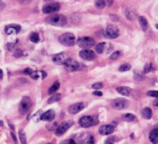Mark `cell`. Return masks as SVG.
<instances>
[{
  "label": "cell",
  "instance_id": "d590c367",
  "mask_svg": "<svg viewBox=\"0 0 158 144\" xmlns=\"http://www.w3.org/2000/svg\"><path fill=\"white\" fill-rule=\"evenodd\" d=\"M23 55V52L21 49H16L15 51V57H20Z\"/></svg>",
  "mask_w": 158,
  "mask_h": 144
},
{
  "label": "cell",
  "instance_id": "ffe728a7",
  "mask_svg": "<svg viewBox=\"0 0 158 144\" xmlns=\"http://www.w3.org/2000/svg\"><path fill=\"white\" fill-rule=\"evenodd\" d=\"M23 73H24L25 74H27V75L31 76V77H32V79H38L39 77L38 73H37L36 71H32V70L29 68H26V69L23 71Z\"/></svg>",
  "mask_w": 158,
  "mask_h": 144
},
{
  "label": "cell",
  "instance_id": "d4e9b609",
  "mask_svg": "<svg viewBox=\"0 0 158 144\" xmlns=\"http://www.w3.org/2000/svg\"><path fill=\"white\" fill-rule=\"evenodd\" d=\"M122 119L126 121V122H133L136 119V116L134 114H131V113H127V114L123 115Z\"/></svg>",
  "mask_w": 158,
  "mask_h": 144
},
{
  "label": "cell",
  "instance_id": "ba28073f",
  "mask_svg": "<svg viewBox=\"0 0 158 144\" xmlns=\"http://www.w3.org/2000/svg\"><path fill=\"white\" fill-rule=\"evenodd\" d=\"M63 65H64L65 68L68 71H69V72L78 71L80 68V63L78 61H77L76 60H74L73 58H70V57H69L66 60V61L65 62V63Z\"/></svg>",
  "mask_w": 158,
  "mask_h": 144
},
{
  "label": "cell",
  "instance_id": "f6af8a7d",
  "mask_svg": "<svg viewBox=\"0 0 158 144\" xmlns=\"http://www.w3.org/2000/svg\"><path fill=\"white\" fill-rule=\"evenodd\" d=\"M3 125V122L2 121H0V126H2Z\"/></svg>",
  "mask_w": 158,
  "mask_h": 144
},
{
  "label": "cell",
  "instance_id": "30bf717a",
  "mask_svg": "<svg viewBox=\"0 0 158 144\" xmlns=\"http://www.w3.org/2000/svg\"><path fill=\"white\" fill-rule=\"evenodd\" d=\"M73 124V121L72 120H67L63 122L61 125H59L58 128L56 130V136H62V135L64 134V133L72 126Z\"/></svg>",
  "mask_w": 158,
  "mask_h": 144
},
{
  "label": "cell",
  "instance_id": "6da1fadb",
  "mask_svg": "<svg viewBox=\"0 0 158 144\" xmlns=\"http://www.w3.org/2000/svg\"><path fill=\"white\" fill-rule=\"evenodd\" d=\"M46 23L52 26H63L67 23V19L62 14H52L46 18Z\"/></svg>",
  "mask_w": 158,
  "mask_h": 144
},
{
  "label": "cell",
  "instance_id": "5bb4252c",
  "mask_svg": "<svg viewBox=\"0 0 158 144\" xmlns=\"http://www.w3.org/2000/svg\"><path fill=\"white\" fill-rule=\"evenodd\" d=\"M21 30V26L19 25H9L6 26L5 31L8 35H12V34H17Z\"/></svg>",
  "mask_w": 158,
  "mask_h": 144
},
{
  "label": "cell",
  "instance_id": "d6986e66",
  "mask_svg": "<svg viewBox=\"0 0 158 144\" xmlns=\"http://www.w3.org/2000/svg\"><path fill=\"white\" fill-rule=\"evenodd\" d=\"M153 116V112H152V110H151V108L149 107H146L143 109L142 111V116H143L144 119H151Z\"/></svg>",
  "mask_w": 158,
  "mask_h": 144
},
{
  "label": "cell",
  "instance_id": "e0dca14e",
  "mask_svg": "<svg viewBox=\"0 0 158 144\" xmlns=\"http://www.w3.org/2000/svg\"><path fill=\"white\" fill-rule=\"evenodd\" d=\"M149 139L153 144H158V130L154 129L149 134Z\"/></svg>",
  "mask_w": 158,
  "mask_h": 144
},
{
  "label": "cell",
  "instance_id": "83f0119b",
  "mask_svg": "<svg viewBox=\"0 0 158 144\" xmlns=\"http://www.w3.org/2000/svg\"><path fill=\"white\" fill-rule=\"evenodd\" d=\"M19 139L20 141H21L22 144H26V136L24 131L20 129L19 131Z\"/></svg>",
  "mask_w": 158,
  "mask_h": 144
},
{
  "label": "cell",
  "instance_id": "ee69618b",
  "mask_svg": "<svg viewBox=\"0 0 158 144\" xmlns=\"http://www.w3.org/2000/svg\"><path fill=\"white\" fill-rule=\"evenodd\" d=\"M154 106H158V98H157V100H155L154 102Z\"/></svg>",
  "mask_w": 158,
  "mask_h": 144
},
{
  "label": "cell",
  "instance_id": "7dc6e473",
  "mask_svg": "<svg viewBox=\"0 0 158 144\" xmlns=\"http://www.w3.org/2000/svg\"><path fill=\"white\" fill-rule=\"evenodd\" d=\"M44 1H46V2H49V1H52V0H44Z\"/></svg>",
  "mask_w": 158,
  "mask_h": 144
},
{
  "label": "cell",
  "instance_id": "277c9868",
  "mask_svg": "<svg viewBox=\"0 0 158 144\" xmlns=\"http://www.w3.org/2000/svg\"><path fill=\"white\" fill-rule=\"evenodd\" d=\"M77 45L83 50L89 49L95 45V40L90 37H83L77 40Z\"/></svg>",
  "mask_w": 158,
  "mask_h": 144
},
{
  "label": "cell",
  "instance_id": "8992f818",
  "mask_svg": "<svg viewBox=\"0 0 158 144\" xmlns=\"http://www.w3.org/2000/svg\"><path fill=\"white\" fill-rule=\"evenodd\" d=\"M103 36L108 39H115L119 36V29L114 25H108L103 30Z\"/></svg>",
  "mask_w": 158,
  "mask_h": 144
},
{
  "label": "cell",
  "instance_id": "bcb514c9",
  "mask_svg": "<svg viewBox=\"0 0 158 144\" xmlns=\"http://www.w3.org/2000/svg\"><path fill=\"white\" fill-rule=\"evenodd\" d=\"M155 129H157L158 130V124H157V125H156V127H155Z\"/></svg>",
  "mask_w": 158,
  "mask_h": 144
},
{
  "label": "cell",
  "instance_id": "4fadbf2b",
  "mask_svg": "<svg viewBox=\"0 0 158 144\" xmlns=\"http://www.w3.org/2000/svg\"><path fill=\"white\" fill-rule=\"evenodd\" d=\"M80 57H81L82 59L85 60H93L94 58H95L96 55L95 53L94 52L93 50L89 49H85V50H82L80 52Z\"/></svg>",
  "mask_w": 158,
  "mask_h": 144
},
{
  "label": "cell",
  "instance_id": "3957f363",
  "mask_svg": "<svg viewBox=\"0 0 158 144\" xmlns=\"http://www.w3.org/2000/svg\"><path fill=\"white\" fill-rule=\"evenodd\" d=\"M75 36L70 33H63L59 37V42L66 46H73L75 44Z\"/></svg>",
  "mask_w": 158,
  "mask_h": 144
},
{
  "label": "cell",
  "instance_id": "7c38bea8",
  "mask_svg": "<svg viewBox=\"0 0 158 144\" xmlns=\"http://www.w3.org/2000/svg\"><path fill=\"white\" fill-rule=\"evenodd\" d=\"M85 106H86V105H85L84 102H77V103H74L69 105V108H68V111L70 114L75 115L81 111L85 108Z\"/></svg>",
  "mask_w": 158,
  "mask_h": 144
},
{
  "label": "cell",
  "instance_id": "44dd1931",
  "mask_svg": "<svg viewBox=\"0 0 158 144\" xmlns=\"http://www.w3.org/2000/svg\"><path fill=\"white\" fill-rule=\"evenodd\" d=\"M81 144H94V138L92 135H86L83 138Z\"/></svg>",
  "mask_w": 158,
  "mask_h": 144
},
{
  "label": "cell",
  "instance_id": "1f68e13d",
  "mask_svg": "<svg viewBox=\"0 0 158 144\" xmlns=\"http://www.w3.org/2000/svg\"><path fill=\"white\" fill-rule=\"evenodd\" d=\"M103 87V84L102 83V82H97V83L94 84V85H92V88H94V89H96V90L101 89Z\"/></svg>",
  "mask_w": 158,
  "mask_h": 144
},
{
  "label": "cell",
  "instance_id": "7402d4cb",
  "mask_svg": "<svg viewBox=\"0 0 158 144\" xmlns=\"http://www.w3.org/2000/svg\"><path fill=\"white\" fill-rule=\"evenodd\" d=\"M139 23H140V26H141L142 29L143 31H146L148 28V20L144 16H140L139 17Z\"/></svg>",
  "mask_w": 158,
  "mask_h": 144
},
{
  "label": "cell",
  "instance_id": "484cf974",
  "mask_svg": "<svg viewBox=\"0 0 158 144\" xmlns=\"http://www.w3.org/2000/svg\"><path fill=\"white\" fill-rule=\"evenodd\" d=\"M104 47H105V43H99L97 46H95V50L97 51V53H98L99 54H103V50H104Z\"/></svg>",
  "mask_w": 158,
  "mask_h": 144
},
{
  "label": "cell",
  "instance_id": "603a6c76",
  "mask_svg": "<svg viewBox=\"0 0 158 144\" xmlns=\"http://www.w3.org/2000/svg\"><path fill=\"white\" fill-rule=\"evenodd\" d=\"M60 82L58 81H56V82H54L53 84H52V86L49 88V94H54V93L56 92V91H57V90L59 89V88H60Z\"/></svg>",
  "mask_w": 158,
  "mask_h": 144
},
{
  "label": "cell",
  "instance_id": "f35d334b",
  "mask_svg": "<svg viewBox=\"0 0 158 144\" xmlns=\"http://www.w3.org/2000/svg\"><path fill=\"white\" fill-rule=\"evenodd\" d=\"M105 144H114V140H113V138H110L107 139L105 142Z\"/></svg>",
  "mask_w": 158,
  "mask_h": 144
},
{
  "label": "cell",
  "instance_id": "ab89813d",
  "mask_svg": "<svg viewBox=\"0 0 158 144\" xmlns=\"http://www.w3.org/2000/svg\"><path fill=\"white\" fill-rule=\"evenodd\" d=\"M94 95H97V96H102L103 95V93H102L101 91H94Z\"/></svg>",
  "mask_w": 158,
  "mask_h": 144
},
{
  "label": "cell",
  "instance_id": "5b68a950",
  "mask_svg": "<svg viewBox=\"0 0 158 144\" xmlns=\"http://www.w3.org/2000/svg\"><path fill=\"white\" fill-rule=\"evenodd\" d=\"M32 105V100L29 96H24L21 100L19 107V111L21 115H25L28 112Z\"/></svg>",
  "mask_w": 158,
  "mask_h": 144
},
{
  "label": "cell",
  "instance_id": "d6a6232c",
  "mask_svg": "<svg viewBox=\"0 0 158 144\" xmlns=\"http://www.w3.org/2000/svg\"><path fill=\"white\" fill-rule=\"evenodd\" d=\"M126 15H127V18L129 19V20H133L134 18H135V15H134L131 11L128 10V9L127 10H126Z\"/></svg>",
  "mask_w": 158,
  "mask_h": 144
},
{
  "label": "cell",
  "instance_id": "52a82bcc",
  "mask_svg": "<svg viewBox=\"0 0 158 144\" xmlns=\"http://www.w3.org/2000/svg\"><path fill=\"white\" fill-rule=\"evenodd\" d=\"M112 107L117 110H123L126 109L129 106V102L127 99L123 98H118L112 101Z\"/></svg>",
  "mask_w": 158,
  "mask_h": 144
},
{
  "label": "cell",
  "instance_id": "4dcf8cb0",
  "mask_svg": "<svg viewBox=\"0 0 158 144\" xmlns=\"http://www.w3.org/2000/svg\"><path fill=\"white\" fill-rule=\"evenodd\" d=\"M120 51L119 50L115 51V52H114L110 56V60H116V59H117L119 57H120Z\"/></svg>",
  "mask_w": 158,
  "mask_h": 144
},
{
  "label": "cell",
  "instance_id": "9a60e30c",
  "mask_svg": "<svg viewBox=\"0 0 158 144\" xmlns=\"http://www.w3.org/2000/svg\"><path fill=\"white\" fill-rule=\"evenodd\" d=\"M114 126L112 125H103L100 127L99 129V132L101 135L103 136H106V135H110L111 133H114Z\"/></svg>",
  "mask_w": 158,
  "mask_h": 144
},
{
  "label": "cell",
  "instance_id": "7a4b0ae2",
  "mask_svg": "<svg viewBox=\"0 0 158 144\" xmlns=\"http://www.w3.org/2000/svg\"><path fill=\"white\" fill-rule=\"evenodd\" d=\"M79 123L83 128H89V127L98 124L99 120L96 116H86L80 118V119L79 120Z\"/></svg>",
  "mask_w": 158,
  "mask_h": 144
},
{
  "label": "cell",
  "instance_id": "9c48e42d",
  "mask_svg": "<svg viewBox=\"0 0 158 144\" xmlns=\"http://www.w3.org/2000/svg\"><path fill=\"white\" fill-rule=\"evenodd\" d=\"M60 9V4L59 2H49L43 7V12L46 14L53 13L58 12Z\"/></svg>",
  "mask_w": 158,
  "mask_h": 144
},
{
  "label": "cell",
  "instance_id": "74e56055",
  "mask_svg": "<svg viewBox=\"0 0 158 144\" xmlns=\"http://www.w3.org/2000/svg\"><path fill=\"white\" fill-rule=\"evenodd\" d=\"M104 1L106 2V6H111L114 2V0H104Z\"/></svg>",
  "mask_w": 158,
  "mask_h": 144
},
{
  "label": "cell",
  "instance_id": "ac0fdd59",
  "mask_svg": "<svg viewBox=\"0 0 158 144\" xmlns=\"http://www.w3.org/2000/svg\"><path fill=\"white\" fill-rule=\"evenodd\" d=\"M117 91L120 94L123 96H129L131 93V89L128 87L125 86H121L117 88Z\"/></svg>",
  "mask_w": 158,
  "mask_h": 144
},
{
  "label": "cell",
  "instance_id": "7bdbcfd3",
  "mask_svg": "<svg viewBox=\"0 0 158 144\" xmlns=\"http://www.w3.org/2000/svg\"><path fill=\"white\" fill-rule=\"evenodd\" d=\"M41 74H42V77H43V78H45V77H46V73H45L43 71H42Z\"/></svg>",
  "mask_w": 158,
  "mask_h": 144
},
{
  "label": "cell",
  "instance_id": "8fae6325",
  "mask_svg": "<svg viewBox=\"0 0 158 144\" xmlns=\"http://www.w3.org/2000/svg\"><path fill=\"white\" fill-rule=\"evenodd\" d=\"M68 58H69V56H68V54L66 53L61 52L57 54H55L53 56V57H52V62L57 65H63Z\"/></svg>",
  "mask_w": 158,
  "mask_h": 144
},
{
  "label": "cell",
  "instance_id": "4316f807",
  "mask_svg": "<svg viewBox=\"0 0 158 144\" xmlns=\"http://www.w3.org/2000/svg\"><path fill=\"white\" fill-rule=\"evenodd\" d=\"M95 6L97 9H103L106 6V2L104 0H95Z\"/></svg>",
  "mask_w": 158,
  "mask_h": 144
},
{
  "label": "cell",
  "instance_id": "cb8c5ba5",
  "mask_svg": "<svg viewBox=\"0 0 158 144\" xmlns=\"http://www.w3.org/2000/svg\"><path fill=\"white\" fill-rule=\"evenodd\" d=\"M60 98H61V94H53L49 99H48V104H52L54 103V102H59V101L60 100Z\"/></svg>",
  "mask_w": 158,
  "mask_h": 144
},
{
  "label": "cell",
  "instance_id": "f1b7e54d",
  "mask_svg": "<svg viewBox=\"0 0 158 144\" xmlns=\"http://www.w3.org/2000/svg\"><path fill=\"white\" fill-rule=\"evenodd\" d=\"M131 69V65L130 63H123V64L120 65V68H119V71H121V72H125V71H127Z\"/></svg>",
  "mask_w": 158,
  "mask_h": 144
},
{
  "label": "cell",
  "instance_id": "60d3db41",
  "mask_svg": "<svg viewBox=\"0 0 158 144\" xmlns=\"http://www.w3.org/2000/svg\"><path fill=\"white\" fill-rule=\"evenodd\" d=\"M11 136H12V139H13L14 142H15V143H17L16 137H15V134H14V133H11Z\"/></svg>",
  "mask_w": 158,
  "mask_h": 144
},
{
  "label": "cell",
  "instance_id": "836d02e7",
  "mask_svg": "<svg viewBox=\"0 0 158 144\" xmlns=\"http://www.w3.org/2000/svg\"><path fill=\"white\" fill-rule=\"evenodd\" d=\"M148 95L150 97L158 98V91H149L148 92Z\"/></svg>",
  "mask_w": 158,
  "mask_h": 144
},
{
  "label": "cell",
  "instance_id": "8d00e7d4",
  "mask_svg": "<svg viewBox=\"0 0 158 144\" xmlns=\"http://www.w3.org/2000/svg\"><path fill=\"white\" fill-rule=\"evenodd\" d=\"M63 144H77V143H76V142L73 140V139H68V140L65 141Z\"/></svg>",
  "mask_w": 158,
  "mask_h": 144
},
{
  "label": "cell",
  "instance_id": "b9f144b4",
  "mask_svg": "<svg viewBox=\"0 0 158 144\" xmlns=\"http://www.w3.org/2000/svg\"><path fill=\"white\" fill-rule=\"evenodd\" d=\"M2 77H3V71H2V70L0 69V80H2Z\"/></svg>",
  "mask_w": 158,
  "mask_h": 144
},
{
  "label": "cell",
  "instance_id": "e575fe53",
  "mask_svg": "<svg viewBox=\"0 0 158 144\" xmlns=\"http://www.w3.org/2000/svg\"><path fill=\"white\" fill-rule=\"evenodd\" d=\"M151 69H152V63H147L144 67V72L149 73L150 71H151Z\"/></svg>",
  "mask_w": 158,
  "mask_h": 144
},
{
  "label": "cell",
  "instance_id": "f546056e",
  "mask_svg": "<svg viewBox=\"0 0 158 144\" xmlns=\"http://www.w3.org/2000/svg\"><path fill=\"white\" fill-rule=\"evenodd\" d=\"M29 39H30V40L32 43H37L40 41V36H39V34L36 33H33L31 34Z\"/></svg>",
  "mask_w": 158,
  "mask_h": 144
},
{
  "label": "cell",
  "instance_id": "2e32d148",
  "mask_svg": "<svg viewBox=\"0 0 158 144\" xmlns=\"http://www.w3.org/2000/svg\"><path fill=\"white\" fill-rule=\"evenodd\" d=\"M55 116H56V113L55 111H54V110L50 109L45 111L44 113H43V114L41 115V116H40V119H41L42 120L48 121V122H49V121L53 120Z\"/></svg>",
  "mask_w": 158,
  "mask_h": 144
}]
</instances>
